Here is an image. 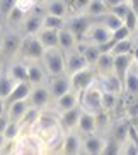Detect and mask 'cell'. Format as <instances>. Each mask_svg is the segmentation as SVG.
I'll use <instances>...</instances> for the list:
<instances>
[{"instance_id":"1","label":"cell","mask_w":138,"mask_h":155,"mask_svg":"<svg viewBox=\"0 0 138 155\" xmlns=\"http://www.w3.org/2000/svg\"><path fill=\"white\" fill-rule=\"evenodd\" d=\"M15 155H48V147L36 133H22L15 140Z\"/></svg>"},{"instance_id":"2","label":"cell","mask_w":138,"mask_h":155,"mask_svg":"<svg viewBox=\"0 0 138 155\" xmlns=\"http://www.w3.org/2000/svg\"><path fill=\"white\" fill-rule=\"evenodd\" d=\"M78 106H80L82 111H87V113L94 114V116L102 113V89L99 87L97 80L80 94Z\"/></svg>"},{"instance_id":"3","label":"cell","mask_w":138,"mask_h":155,"mask_svg":"<svg viewBox=\"0 0 138 155\" xmlns=\"http://www.w3.org/2000/svg\"><path fill=\"white\" fill-rule=\"evenodd\" d=\"M39 63L43 65L44 72L48 73V77H60L65 75V53L60 51L58 48L53 50H44L43 58Z\"/></svg>"},{"instance_id":"4","label":"cell","mask_w":138,"mask_h":155,"mask_svg":"<svg viewBox=\"0 0 138 155\" xmlns=\"http://www.w3.org/2000/svg\"><path fill=\"white\" fill-rule=\"evenodd\" d=\"M43 53H44V48H43L41 43L36 39V36H22L21 48H19V53H17L21 58L26 60L28 63L41 61Z\"/></svg>"},{"instance_id":"5","label":"cell","mask_w":138,"mask_h":155,"mask_svg":"<svg viewBox=\"0 0 138 155\" xmlns=\"http://www.w3.org/2000/svg\"><path fill=\"white\" fill-rule=\"evenodd\" d=\"M68 78H70L72 91L77 92V94H82L85 89H89V87L97 80V73L92 67H87V68L80 70V72H77L75 75H72V77H68Z\"/></svg>"},{"instance_id":"6","label":"cell","mask_w":138,"mask_h":155,"mask_svg":"<svg viewBox=\"0 0 138 155\" xmlns=\"http://www.w3.org/2000/svg\"><path fill=\"white\" fill-rule=\"evenodd\" d=\"M111 39H113V32H111L109 29H106L99 22H92V26L89 28V31L85 32L84 39H80V41H85V43H89V45H94V46L99 48V46L109 43Z\"/></svg>"},{"instance_id":"7","label":"cell","mask_w":138,"mask_h":155,"mask_svg":"<svg viewBox=\"0 0 138 155\" xmlns=\"http://www.w3.org/2000/svg\"><path fill=\"white\" fill-rule=\"evenodd\" d=\"M107 138L99 137L97 133L82 137V145H80V155H101L104 150Z\"/></svg>"},{"instance_id":"8","label":"cell","mask_w":138,"mask_h":155,"mask_svg":"<svg viewBox=\"0 0 138 155\" xmlns=\"http://www.w3.org/2000/svg\"><path fill=\"white\" fill-rule=\"evenodd\" d=\"M92 26V21L87 17V15H74V17H68L67 19V26L65 28L68 29L72 34H74L75 38H77L78 41L80 39H84V36H85V32L89 31V28Z\"/></svg>"},{"instance_id":"9","label":"cell","mask_w":138,"mask_h":155,"mask_svg":"<svg viewBox=\"0 0 138 155\" xmlns=\"http://www.w3.org/2000/svg\"><path fill=\"white\" fill-rule=\"evenodd\" d=\"M51 102V94L48 91V85H39V87H31V94L28 97V104L34 109L43 111L46 106Z\"/></svg>"},{"instance_id":"10","label":"cell","mask_w":138,"mask_h":155,"mask_svg":"<svg viewBox=\"0 0 138 155\" xmlns=\"http://www.w3.org/2000/svg\"><path fill=\"white\" fill-rule=\"evenodd\" d=\"M87 67L89 65L85 61V58L78 51L74 50L70 53H65V75L67 77H72V75H75L77 72L87 68Z\"/></svg>"},{"instance_id":"11","label":"cell","mask_w":138,"mask_h":155,"mask_svg":"<svg viewBox=\"0 0 138 155\" xmlns=\"http://www.w3.org/2000/svg\"><path fill=\"white\" fill-rule=\"evenodd\" d=\"M48 91L51 94V101L60 99L61 96H65L67 92L72 91L70 85V78L67 75H60V77H51L50 84H48Z\"/></svg>"},{"instance_id":"12","label":"cell","mask_w":138,"mask_h":155,"mask_svg":"<svg viewBox=\"0 0 138 155\" xmlns=\"http://www.w3.org/2000/svg\"><path fill=\"white\" fill-rule=\"evenodd\" d=\"M80 113H82V109H80V106H77V107L67 111V113L58 114V123H60V128L65 135L77 130V123H78V118H80Z\"/></svg>"},{"instance_id":"13","label":"cell","mask_w":138,"mask_h":155,"mask_svg":"<svg viewBox=\"0 0 138 155\" xmlns=\"http://www.w3.org/2000/svg\"><path fill=\"white\" fill-rule=\"evenodd\" d=\"M43 12H31L26 15L24 22L21 24L22 36H38V32L43 29Z\"/></svg>"},{"instance_id":"14","label":"cell","mask_w":138,"mask_h":155,"mask_svg":"<svg viewBox=\"0 0 138 155\" xmlns=\"http://www.w3.org/2000/svg\"><path fill=\"white\" fill-rule=\"evenodd\" d=\"M21 41H22V34L17 31H10L4 34V41H2V55L5 56H14L19 53L21 48Z\"/></svg>"},{"instance_id":"15","label":"cell","mask_w":138,"mask_h":155,"mask_svg":"<svg viewBox=\"0 0 138 155\" xmlns=\"http://www.w3.org/2000/svg\"><path fill=\"white\" fill-rule=\"evenodd\" d=\"M28 65V84L31 87H39L44 85L48 80V73L44 72L43 65L39 61H32V63H26Z\"/></svg>"},{"instance_id":"16","label":"cell","mask_w":138,"mask_h":155,"mask_svg":"<svg viewBox=\"0 0 138 155\" xmlns=\"http://www.w3.org/2000/svg\"><path fill=\"white\" fill-rule=\"evenodd\" d=\"M75 131L80 135V137H87V135H94L97 131V119L94 114L87 113V111H82L80 113V118H78L77 123V130Z\"/></svg>"},{"instance_id":"17","label":"cell","mask_w":138,"mask_h":155,"mask_svg":"<svg viewBox=\"0 0 138 155\" xmlns=\"http://www.w3.org/2000/svg\"><path fill=\"white\" fill-rule=\"evenodd\" d=\"M82 137L77 131L67 133L61 141V155H80Z\"/></svg>"},{"instance_id":"18","label":"cell","mask_w":138,"mask_h":155,"mask_svg":"<svg viewBox=\"0 0 138 155\" xmlns=\"http://www.w3.org/2000/svg\"><path fill=\"white\" fill-rule=\"evenodd\" d=\"M109 12L107 9V4L106 0H90V2H85V7H84V15H87L92 22L101 19L102 15H106Z\"/></svg>"},{"instance_id":"19","label":"cell","mask_w":138,"mask_h":155,"mask_svg":"<svg viewBox=\"0 0 138 155\" xmlns=\"http://www.w3.org/2000/svg\"><path fill=\"white\" fill-rule=\"evenodd\" d=\"M44 15H53V17L67 19L68 17V7L65 0H50V2H43L41 4Z\"/></svg>"},{"instance_id":"20","label":"cell","mask_w":138,"mask_h":155,"mask_svg":"<svg viewBox=\"0 0 138 155\" xmlns=\"http://www.w3.org/2000/svg\"><path fill=\"white\" fill-rule=\"evenodd\" d=\"M123 94H131V96H138V65L131 61L128 72L124 75L123 80Z\"/></svg>"},{"instance_id":"21","label":"cell","mask_w":138,"mask_h":155,"mask_svg":"<svg viewBox=\"0 0 138 155\" xmlns=\"http://www.w3.org/2000/svg\"><path fill=\"white\" fill-rule=\"evenodd\" d=\"M78 101H80V94H77V92L70 91L67 92L65 96H61L60 99L55 101V113L56 116L61 113H67V111L74 109V107H77L78 106Z\"/></svg>"},{"instance_id":"22","label":"cell","mask_w":138,"mask_h":155,"mask_svg":"<svg viewBox=\"0 0 138 155\" xmlns=\"http://www.w3.org/2000/svg\"><path fill=\"white\" fill-rule=\"evenodd\" d=\"M113 67H114V56L111 53H102L97 63L94 65V70H96L97 77H107V75H114Z\"/></svg>"},{"instance_id":"23","label":"cell","mask_w":138,"mask_h":155,"mask_svg":"<svg viewBox=\"0 0 138 155\" xmlns=\"http://www.w3.org/2000/svg\"><path fill=\"white\" fill-rule=\"evenodd\" d=\"M5 73H7L15 84L28 82V65H26V61H22V60L10 63L9 68L5 70Z\"/></svg>"},{"instance_id":"24","label":"cell","mask_w":138,"mask_h":155,"mask_svg":"<svg viewBox=\"0 0 138 155\" xmlns=\"http://www.w3.org/2000/svg\"><path fill=\"white\" fill-rule=\"evenodd\" d=\"M78 39L68 31L67 28H63L61 31H58V50L63 53H70L77 48Z\"/></svg>"},{"instance_id":"25","label":"cell","mask_w":138,"mask_h":155,"mask_svg":"<svg viewBox=\"0 0 138 155\" xmlns=\"http://www.w3.org/2000/svg\"><path fill=\"white\" fill-rule=\"evenodd\" d=\"M133 58L131 55H121V56H114V67H113V72H114V77L118 78L123 85V80H124V75L128 72L130 65H131Z\"/></svg>"},{"instance_id":"26","label":"cell","mask_w":138,"mask_h":155,"mask_svg":"<svg viewBox=\"0 0 138 155\" xmlns=\"http://www.w3.org/2000/svg\"><path fill=\"white\" fill-rule=\"evenodd\" d=\"M29 109L28 101H21V102H12V104H7V119L9 121H14V123H21L22 116L26 114V111Z\"/></svg>"},{"instance_id":"27","label":"cell","mask_w":138,"mask_h":155,"mask_svg":"<svg viewBox=\"0 0 138 155\" xmlns=\"http://www.w3.org/2000/svg\"><path fill=\"white\" fill-rule=\"evenodd\" d=\"M36 39L41 43L44 50H53L58 48V31H51V29H41L38 32Z\"/></svg>"},{"instance_id":"28","label":"cell","mask_w":138,"mask_h":155,"mask_svg":"<svg viewBox=\"0 0 138 155\" xmlns=\"http://www.w3.org/2000/svg\"><path fill=\"white\" fill-rule=\"evenodd\" d=\"M29 94H31V85L28 82H21L15 84L14 91L10 92V96L5 99L7 104H12V102H21V101H28Z\"/></svg>"},{"instance_id":"29","label":"cell","mask_w":138,"mask_h":155,"mask_svg":"<svg viewBox=\"0 0 138 155\" xmlns=\"http://www.w3.org/2000/svg\"><path fill=\"white\" fill-rule=\"evenodd\" d=\"M39 114H41V111L39 109H34V107H31L29 106V109L26 111V114L22 116V119H21V131L22 133H31L32 128L36 126L38 119H39Z\"/></svg>"},{"instance_id":"30","label":"cell","mask_w":138,"mask_h":155,"mask_svg":"<svg viewBox=\"0 0 138 155\" xmlns=\"http://www.w3.org/2000/svg\"><path fill=\"white\" fill-rule=\"evenodd\" d=\"M130 119L123 118V119H118L114 124V130H113V140L118 141L120 145H123L124 141L128 140V133H130Z\"/></svg>"},{"instance_id":"31","label":"cell","mask_w":138,"mask_h":155,"mask_svg":"<svg viewBox=\"0 0 138 155\" xmlns=\"http://www.w3.org/2000/svg\"><path fill=\"white\" fill-rule=\"evenodd\" d=\"M94 22H99L101 26H104L106 29H109L111 32H116L118 29L123 28V21L118 19L114 14H111V12H107L106 15H102L101 19H97V21H94Z\"/></svg>"},{"instance_id":"32","label":"cell","mask_w":138,"mask_h":155,"mask_svg":"<svg viewBox=\"0 0 138 155\" xmlns=\"http://www.w3.org/2000/svg\"><path fill=\"white\" fill-rule=\"evenodd\" d=\"M135 48V41L133 38H128V39H123V41H118L113 50H111V55L113 56H121V55H131V51Z\"/></svg>"},{"instance_id":"33","label":"cell","mask_w":138,"mask_h":155,"mask_svg":"<svg viewBox=\"0 0 138 155\" xmlns=\"http://www.w3.org/2000/svg\"><path fill=\"white\" fill-rule=\"evenodd\" d=\"M67 26V19L53 17V15H43V29H51V31H61Z\"/></svg>"},{"instance_id":"34","label":"cell","mask_w":138,"mask_h":155,"mask_svg":"<svg viewBox=\"0 0 138 155\" xmlns=\"http://www.w3.org/2000/svg\"><path fill=\"white\" fill-rule=\"evenodd\" d=\"M14 87H15V82L5 73V70H4L2 77H0V97H2V99H7V97L10 96V92L14 91Z\"/></svg>"},{"instance_id":"35","label":"cell","mask_w":138,"mask_h":155,"mask_svg":"<svg viewBox=\"0 0 138 155\" xmlns=\"http://www.w3.org/2000/svg\"><path fill=\"white\" fill-rule=\"evenodd\" d=\"M24 19H26V15H24L21 10L15 9L14 5H12L10 12L5 15V24H9L10 28H15V26H21V24L24 22Z\"/></svg>"},{"instance_id":"36","label":"cell","mask_w":138,"mask_h":155,"mask_svg":"<svg viewBox=\"0 0 138 155\" xmlns=\"http://www.w3.org/2000/svg\"><path fill=\"white\" fill-rule=\"evenodd\" d=\"M120 104V96L116 94H109V92H102V111L109 113Z\"/></svg>"},{"instance_id":"37","label":"cell","mask_w":138,"mask_h":155,"mask_svg":"<svg viewBox=\"0 0 138 155\" xmlns=\"http://www.w3.org/2000/svg\"><path fill=\"white\" fill-rule=\"evenodd\" d=\"M21 135H22V131H21V124L14 123V121H9V124H7V128H5V131H4L5 141H15Z\"/></svg>"},{"instance_id":"38","label":"cell","mask_w":138,"mask_h":155,"mask_svg":"<svg viewBox=\"0 0 138 155\" xmlns=\"http://www.w3.org/2000/svg\"><path fill=\"white\" fill-rule=\"evenodd\" d=\"M38 2H34V0H15L14 2V7L17 10H21L24 15H29L34 10V7H36Z\"/></svg>"},{"instance_id":"39","label":"cell","mask_w":138,"mask_h":155,"mask_svg":"<svg viewBox=\"0 0 138 155\" xmlns=\"http://www.w3.org/2000/svg\"><path fill=\"white\" fill-rule=\"evenodd\" d=\"M120 152H121V145L113 138H109V140H106V145H104V150H102L101 155H120Z\"/></svg>"},{"instance_id":"40","label":"cell","mask_w":138,"mask_h":155,"mask_svg":"<svg viewBox=\"0 0 138 155\" xmlns=\"http://www.w3.org/2000/svg\"><path fill=\"white\" fill-rule=\"evenodd\" d=\"M120 155H138V147L135 141H131L128 138V140L124 141L123 145H121V152Z\"/></svg>"},{"instance_id":"41","label":"cell","mask_w":138,"mask_h":155,"mask_svg":"<svg viewBox=\"0 0 138 155\" xmlns=\"http://www.w3.org/2000/svg\"><path fill=\"white\" fill-rule=\"evenodd\" d=\"M128 38H131V32L124 28V26L121 29H118L116 32H113V41H114V43L123 41V39H128Z\"/></svg>"},{"instance_id":"42","label":"cell","mask_w":138,"mask_h":155,"mask_svg":"<svg viewBox=\"0 0 138 155\" xmlns=\"http://www.w3.org/2000/svg\"><path fill=\"white\" fill-rule=\"evenodd\" d=\"M7 124H9V119H7V114H4V116H0V133L4 135L5 128H7Z\"/></svg>"},{"instance_id":"43","label":"cell","mask_w":138,"mask_h":155,"mask_svg":"<svg viewBox=\"0 0 138 155\" xmlns=\"http://www.w3.org/2000/svg\"><path fill=\"white\" fill-rule=\"evenodd\" d=\"M5 113H7V102H5V99L0 97V116H4Z\"/></svg>"},{"instance_id":"44","label":"cell","mask_w":138,"mask_h":155,"mask_svg":"<svg viewBox=\"0 0 138 155\" xmlns=\"http://www.w3.org/2000/svg\"><path fill=\"white\" fill-rule=\"evenodd\" d=\"M130 9L133 10L138 17V0H130Z\"/></svg>"},{"instance_id":"45","label":"cell","mask_w":138,"mask_h":155,"mask_svg":"<svg viewBox=\"0 0 138 155\" xmlns=\"http://www.w3.org/2000/svg\"><path fill=\"white\" fill-rule=\"evenodd\" d=\"M131 58H133V61L138 65V46L133 48V51H131Z\"/></svg>"},{"instance_id":"46","label":"cell","mask_w":138,"mask_h":155,"mask_svg":"<svg viewBox=\"0 0 138 155\" xmlns=\"http://www.w3.org/2000/svg\"><path fill=\"white\" fill-rule=\"evenodd\" d=\"M4 145H5V137L2 135V133H0V150L4 148Z\"/></svg>"},{"instance_id":"47","label":"cell","mask_w":138,"mask_h":155,"mask_svg":"<svg viewBox=\"0 0 138 155\" xmlns=\"http://www.w3.org/2000/svg\"><path fill=\"white\" fill-rule=\"evenodd\" d=\"M2 41H4V34L0 32V55H2Z\"/></svg>"},{"instance_id":"48","label":"cell","mask_w":138,"mask_h":155,"mask_svg":"<svg viewBox=\"0 0 138 155\" xmlns=\"http://www.w3.org/2000/svg\"><path fill=\"white\" fill-rule=\"evenodd\" d=\"M135 34H136V36H135V38H133V41H135V46H138V31H136V32H135Z\"/></svg>"},{"instance_id":"49","label":"cell","mask_w":138,"mask_h":155,"mask_svg":"<svg viewBox=\"0 0 138 155\" xmlns=\"http://www.w3.org/2000/svg\"><path fill=\"white\" fill-rule=\"evenodd\" d=\"M4 70H5V68L2 67V65H0V77H2V73H4Z\"/></svg>"},{"instance_id":"50","label":"cell","mask_w":138,"mask_h":155,"mask_svg":"<svg viewBox=\"0 0 138 155\" xmlns=\"http://www.w3.org/2000/svg\"><path fill=\"white\" fill-rule=\"evenodd\" d=\"M136 121H138V119H136ZM135 128H136V131H138V124H136V126H135Z\"/></svg>"}]
</instances>
